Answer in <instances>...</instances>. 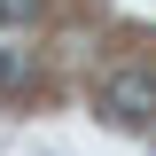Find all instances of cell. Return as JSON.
<instances>
[{"mask_svg":"<svg viewBox=\"0 0 156 156\" xmlns=\"http://www.w3.org/2000/svg\"><path fill=\"white\" fill-rule=\"evenodd\" d=\"M101 117L125 125V133L148 125V117H156V70H117L109 86H101Z\"/></svg>","mask_w":156,"mask_h":156,"instance_id":"obj_1","label":"cell"},{"mask_svg":"<svg viewBox=\"0 0 156 156\" xmlns=\"http://www.w3.org/2000/svg\"><path fill=\"white\" fill-rule=\"evenodd\" d=\"M23 78H31V70H23V55H16V47H0V94H8V86H23Z\"/></svg>","mask_w":156,"mask_h":156,"instance_id":"obj_2","label":"cell"},{"mask_svg":"<svg viewBox=\"0 0 156 156\" xmlns=\"http://www.w3.org/2000/svg\"><path fill=\"white\" fill-rule=\"evenodd\" d=\"M39 16V0H0V23H31Z\"/></svg>","mask_w":156,"mask_h":156,"instance_id":"obj_3","label":"cell"}]
</instances>
